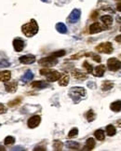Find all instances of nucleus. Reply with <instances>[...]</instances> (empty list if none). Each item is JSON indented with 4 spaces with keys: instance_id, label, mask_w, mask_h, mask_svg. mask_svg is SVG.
Masks as SVG:
<instances>
[{
    "instance_id": "1",
    "label": "nucleus",
    "mask_w": 121,
    "mask_h": 151,
    "mask_svg": "<svg viewBox=\"0 0 121 151\" xmlns=\"http://www.w3.org/2000/svg\"><path fill=\"white\" fill-rule=\"evenodd\" d=\"M21 32L27 37H32L37 34L38 32V25L35 20H31L29 23H27L21 26Z\"/></svg>"
},
{
    "instance_id": "2",
    "label": "nucleus",
    "mask_w": 121,
    "mask_h": 151,
    "mask_svg": "<svg viewBox=\"0 0 121 151\" xmlns=\"http://www.w3.org/2000/svg\"><path fill=\"white\" fill-rule=\"evenodd\" d=\"M69 95L71 98L73 99V101L75 103H78V102L81 100V98L86 95V90L83 88H80V87H75L72 88L69 91Z\"/></svg>"
},
{
    "instance_id": "3",
    "label": "nucleus",
    "mask_w": 121,
    "mask_h": 151,
    "mask_svg": "<svg viewBox=\"0 0 121 151\" xmlns=\"http://www.w3.org/2000/svg\"><path fill=\"white\" fill-rule=\"evenodd\" d=\"M38 63H39V64H40V66H42L51 67V66H54L55 64L58 63V59L56 57L51 55L49 57H46V58L41 59V60Z\"/></svg>"
},
{
    "instance_id": "4",
    "label": "nucleus",
    "mask_w": 121,
    "mask_h": 151,
    "mask_svg": "<svg viewBox=\"0 0 121 151\" xmlns=\"http://www.w3.org/2000/svg\"><path fill=\"white\" fill-rule=\"evenodd\" d=\"M96 51H99V52H102V53H106V54H110V53L113 52L114 48H113V46H112V43L104 42V43H102V44L98 45L96 47Z\"/></svg>"
},
{
    "instance_id": "5",
    "label": "nucleus",
    "mask_w": 121,
    "mask_h": 151,
    "mask_svg": "<svg viewBox=\"0 0 121 151\" xmlns=\"http://www.w3.org/2000/svg\"><path fill=\"white\" fill-rule=\"evenodd\" d=\"M107 66L110 71H118L121 69V62L115 58H111L107 61Z\"/></svg>"
},
{
    "instance_id": "6",
    "label": "nucleus",
    "mask_w": 121,
    "mask_h": 151,
    "mask_svg": "<svg viewBox=\"0 0 121 151\" xmlns=\"http://www.w3.org/2000/svg\"><path fill=\"white\" fill-rule=\"evenodd\" d=\"M80 15H81V11L78 9H75L72 10V12L70 13L69 17H68V21L69 23L71 24H75L80 18Z\"/></svg>"
},
{
    "instance_id": "7",
    "label": "nucleus",
    "mask_w": 121,
    "mask_h": 151,
    "mask_svg": "<svg viewBox=\"0 0 121 151\" xmlns=\"http://www.w3.org/2000/svg\"><path fill=\"white\" fill-rule=\"evenodd\" d=\"M41 122V118L40 116H33L29 118L28 122H27V125H28L29 128L34 129L36 127H37Z\"/></svg>"
},
{
    "instance_id": "8",
    "label": "nucleus",
    "mask_w": 121,
    "mask_h": 151,
    "mask_svg": "<svg viewBox=\"0 0 121 151\" xmlns=\"http://www.w3.org/2000/svg\"><path fill=\"white\" fill-rule=\"evenodd\" d=\"M105 26H102L100 23H93L90 26V34H97L100 33L102 30H104Z\"/></svg>"
},
{
    "instance_id": "9",
    "label": "nucleus",
    "mask_w": 121,
    "mask_h": 151,
    "mask_svg": "<svg viewBox=\"0 0 121 151\" xmlns=\"http://www.w3.org/2000/svg\"><path fill=\"white\" fill-rule=\"evenodd\" d=\"M60 77H62V75L58 71H51L47 75V79L49 82H54V81H57L58 79H60Z\"/></svg>"
},
{
    "instance_id": "10",
    "label": "nucleus",
    "mask_w": 121,
    "mask_h": 151,
    "mask_svg": "<svg viewBox=\"0 0 121 151\" xmlns=\"http://www.w3.org/2000/svg\"><path fill=\"white\" fill-rule=\"evenodd\" d=\"M18 88V83L16 81H10V82H6L5 84V89L8 91V93H13L17 90Z\"/></svg>"
},
{
    "instance_id": "11",
    "label": "nucleus",
    "mask_w": 121,
    "mask_h": 151,
    "mask_svg": "<svg viewBox=\"0 0 121 151\" xmlns=\"http://www.w3.org/2000/svg\"><path fill=\"white\" fill-rule=\"evenodd\" d=\"M13 47H14V50L16 51H21L23 50L24 48V42L23 40H21V38H15L13 40Z\"/></svg>"
},
{
    "instance_id": "12",
    "label": "nucleus",
    "mask_w": 121,
    "mask_h": 151,
    "mask_svg": "<svg viewBox=\"0 0 121 151\" xmlns=\"http://www.w3.org/2000/svg\"><path fill=\"white\" fill-rule=\"evenodd\" d=\"M20 62L24 64H31L36 62V57L33 55H24L20 57Z\"/></svg>"
},
{
    "instance_id": "13",
    "label": "nucleus",
    "mask_w": 121,
    "mask_h": 151,
    "mask_svg": "<svg viewBox=\"0 0 121 151\" xmlns=\"http://www.w3.org/2000/svg\"><path fill=\"white\" fill-rule=\"evenodd\" d=\"M101 21H102V24H104L105 27H109L113 24V18L110 15H104L101 17Z\"/></svg>"
},
{
    "instance_id": "14",
    "label": "nucleus",
    "mask_w": 121,
    "mask_h": 151,
    "mask_svg": "<svg viewBox=\"0 0 121 151\" xmlns=\"http://www.w3.org/2000/svg\"><path fill=\"white\" fill-rule=\"evenodd\" d=\"M105 66H103V64H101V66H96L95 70H94V76L95 77H102L104 72H105Z\"/></svg>"
},
{
    "instance_id": "15",
    "label": "nucleus",
    "mask_w": 121,
    "mask_h": 151,
    "mask_svg": "<svg viewBox=\"0 0 121 151\" xmlns=\"http://www.w3.org/2000/svg\"><path fill=\"white\" fill-rule=\"evenodd\" d=\"M11 78V73L9 71H3L0 72V81L7 82Z\"/></svg>"
},
{
    "instance_id": "16",
    "label": "nucleus",
    "mask_w": 121,
    "mask_h": 151,
    "mask_svg": "<svg viewBox=\"0 0 121 151\" xmlns=\"http://www.w3.org/2000/svg\"><path fill=\"white\" fill-rule=\"evenodd\" d=\"M72 75H73V77H74L75 78L79 79V80H84V79H86V78H88L86 74L80 72L79 70H75V71L72 72Z\"/></svg>"
},
{
    "instance_id": "17",
    "label": "nucleus",
    "mask_w": 121,
    "mask_h": 151,
    "mask_svg": "<svg viewBox=\"0 0 121 151\" xmlns=\"http://www.w3.org/2000/svg\"><path fill=\"white\" fill-rule=\"evenodd\" d=\"M69 83V75L68 74H64L63 77H60L59 79V85L63 86V87H65L67 86Z\"/></svg>"
},
{
    "instance_id": "18",
    "label": "nucleus",
    "mask_w": 121,
    "mask_h": 151,
    "mask_svg": "<svg viewBox=\"0 0 121 151\" xmlns=\"http://www.w3.org/2000/svg\"><path fill=\"white\" fill-rule=\"evenodd\" d=\"M95 147V141L93 138H89L87 140V143H86V145L85 147L83 148L84 150H92Z\"/></svg>"
},
{
    "instance_id": "19",
    "label": "nucleus",
    "mask_w": 121,
    "mask_h": 151,
    "mask_svg": "<svg viewBox=\"0 0 121 151\" xmlns=\"http://www.w3.org/2000/svg\"><path fill=\"white\" fill-rule=\"evenodd\" d=\"M32 87L38 88V89H44V88L48 87V83L45 81H42V80H37V81H35L32 83Z\"/></svg>"
},
{
    "instance_id": "20",
    "label": "nucleus",
    "mask_w": 121,
    "mask_h": 151,
    "mask_svg": "<svg viewBox=\"0 0 121 151\" xmlns=\"http://www.w3.org/2000/svg\"><path fill=\"white\" fill-rule=\"evenodd\" d=\"M110 108L114 112H119L121 111V101H115L114 103L111 104Z\"/></svg>"
},
{
    "instance_id": "21",
    "label": "nucleus",
    "mask_w": 121,
    "mask_h": 151,
    "mask_svg": "<svg viewBox=\"0 0 121 151\" xmlns=\"http://www.w3.org/2000/svg\"><path fill=\"white\" fill-rule=\"evenodd\" d=\"M56 29H57V31L59 32V33H60V34H66L67 33L66 25H65L64 24H63V23H58L56 24Z\"/></svg>"
},
{
    "instance_id": "22",
    "label": "nucleus",
    "mask_w": 121,
    "mask_h": 151,
    "mask_svg": "<svg viewBox=\"0 0 121 151\" xmlns=\"http://www.w3.org/2000/svg\"><path fill=\"white\" fill-rule=\"evenodd\" d=\"M33 78H34V74H33L32 71H30V70H28L23 78H21V80H23V82H27V81H30V80L33 79Z\"/></svg>"
},
{
    "instance_id": "23",
    "label": "nucleus",
    "mask_w": 121,
    "mask_h": 151,
    "mask_svg": "<svg viewBox=\"0 0 121 151\" xmlns=\"http://www.w3.org/2000/svg\"><path fill=\"white\" fill-rule=\"evenodd\" d=\"M113 87H114V84L112 82H110V81H104L102 83V90H104V91H106V90H111Z\"/></svg>"
},
{
    "instance_id": "24",
    "label": "nucleus",
    "mask_w": 121,
    "mask_h": 151,
    "mask_svg": "<svg viewBox=\"0 0 121 151\" xmlns=\"http://www.w3.org/2000/svg\"><path fill=\"white\" fill-rule=\"evenodd\" d=\"M66 147L69 149H73V150H76L79 148V144L76 143V142H73V141H70L66 144Z\"/></svg>"
},
{
    "instance_id": "25",
    "label": "nucleus",
    "mask_w": 121,
    "mask_h": 151,
    "mask_svg": "<svg viewBox=\"0 0 121 151\" xmlns=\"http://www.w3.org/2000/svg\"><path fill=\"white\" fill-rule=\"evenodd\" d=\"M94 135H95L96 139L100 140V141H102L104 139V132L102 130H97L94 132Z\"/></svg>"
},
{
    "instance_id": "26",
    "label": "nucleus",
    "mask_w": 121,
    "mask_h": 151,
    "mask_svg": "<svg viewBox=\"0 0 121 151\" xmlns=\"http://www.w3.org/2000/svg\"><path fill=\"white\" fill-rule=\"evenodd\" d=\"M106 133L109 136H114L115 134V128L113 125H108L106 127Z\"/></svg>"
},
{
    "instance_id": "27",
    "label": "nucleus",
    "mask_w": 121,
    "mask_h": 151,
    "mask_svg": "<svg viewBox=\"0 0 121 151\" xmlns=\"http://www.w3.org/2000/svg\"><path fill=\"white\" fill-rule=\"evenodd\" d=\"M86 116H87L88 121H90V122H91V121H93V120H95V114H94V112H93L92 110H89V111H88Z\"/></svg>"
},
{
    "instance_id": "28",
    "label": "nucleus",
    "mask_w": 121,
    "mask_h": 151,
    "mask_svg": "<svg viewBox=\"0 0 121 151\" xmlns=\"http://www.w3.org/2000/svg\"><path fill=\"white\" fill-rule=\"evenodd\" d=\"M4 143H5V145H13L15 143V138L12 137V136H7L4 140Z\"/></svg>"
},
{
    "instance_id": "29",
    "label": "nucleus",
    "mask_w": 121,
    "mask_h": 151,
    "mask_svg": "<svg viewBox=\"0 0 121 151\" xmlns=\"http://www.w3.org/2000/svg\"><path fill=\"white\" fill-rule=\"evenodd\" d=\"M83 66H84V68L87 70V72L89 73V74L93 73V67H92V66H91V64H90V63H88L87 61H85V62H84Z\"/></svg>"
},
{
    "instance_id": "30",
    "label": "nucleus",
    "mask_w": 121,
    "mask_h": 151,
    "mask_svg": "<svg viewBox=\"0 0 121 151\" xmlns=\"http://www.w3.org/2000/svg\"><path fill=\"white\" fill-rule=\"evenodd\" d=\"M63 147V145L60 141H55L53 143V147H54L55 150H62Z\"/></svg>"
},
{
    "instance_id": "31",
    "label": "nucleus",
    "mask_w": 121,
    "mask_h": 151,
    "mask_svg": "<svg viewBox=\"0 0 121 151\" xmlns=\"http://www.w3.org/2000/svg\"><path fill=\"white\" fill-rule=\"evenodd\" d=\"M78 130L76 128H73L72 130H71L68 133V137L69 138H74L75 137L76 135H78Z\"/></svg>"
},
{
    "instance_id": "32",
    "label": "nucleus",
    "mask_w": 121,
    "mask_h": 151,
    "mask_svg": "<svg viewBox=\"0 0 121 151\" xmlns=\"http://www.w3.org/2000/svg\"><path fill=\"white\" fill-rule=\"evenodd\" d=\"M21 98H17V99H15V100H13L11 102H9V106L13 107L15 105H18L19 104H21Z\"/></svg>"
},
{
    "instance_id": "33",
    "label": "nucleus",
    "mask_w": 121,
    "mask_h": 151,
    "mask_svg": "<svg viewBox=\"0 0 121 151\" xmlns=\"http://www.w3.org/2000/svg\"><path fill=\"white\" fill-rule=\"evenodd\" d=\"M65 54V51H55V52H53L52 53V56H54V57H62V56H63Z\"/></svg>"
},
{
    "instance_id": "34",
    "label": "nucleus",
    "mask_w": 121,
    "mask_h": 151,
    "mask_svg": "<svg viewBox=\"0 0 121 151\" xmlns=\"http://www.w3.org/2000/svg\"><path fill=\"white\" fill-rule=\"evenodd\" d=\"M7 112V108L4 105L0 104V114H5Z\"/></svg>"
},
{
    "instance_id": "35",
    "label": "nucleus",
    "mask_w": 121,
    "mask_h": 151,
    "mask_svg": "<svg viewBox=\"0 0 121 151\" xmlns=\"http://www.w3.org/2000/svg\"><path fill=\"white\" fill-rule=\"evenodd\" d=\"M49 72H51V70L48 69V68H44V69H41L40 70V74L41 75H48Z\"/></svg>"
},
{
    "instance_id": "36",
    "label": "nucleus",
    "mask_w": 121,
    "mask_h": 151,
    "mask_svg": "<svg viewBox=\"0 0 121 151\" xmlns=\"http://www.w3.org/2000/svg\"><path fill=\"white\" fill-rule=\"evenodd\" d=\"M90 17H91L92 20H95V19L98 17V11H93V12L91 13V16H90Z\"/></svg>"
},
{
    "instance_id": "37",
    "label": "nucleus",
    "mask_w": 121,
    "mask_h": 151,
    "mask_svg": "<svg viewBox=\"0 0 121 151\" xmlns=\"http://www.w3.org/2000/svg\"><path fill=\"white\" fill-rule=\"evenodd\" d=\"M9 63H3V62H1L0 63V67H7V66H9Z\"/></svg>"
},
{
    "instance_id": "38",
    "label": "nucleus",
    "mask_w": 121,
    "mask_h": 151,
    "mask_svg": "<svg viewBox=\"0 0 121 151\" xmlns=\"http://www.w3.org/2000/svg\"><path fill=\"white\" fill-rule=\"evenodd\" d=\"M117 11H120L121 12V2H119V3H117Z\"/></svg>"
},
{
    "instance_id": "39",
    "label": "nucleus",
    "mask_w": 121,
    "mask_h": 151,
    "mask_svg": "<svg viewBox=\"0 0 121 151\" xmlns=\"http://www.w3.org/2000/svg\"><path fill=\"white\" fill-rule=\"evenodd\" d=\"M34 150L35 151H37V150H46V148L44 147H36Z\"/></svg>"
},
{
    "instance_id": "40",
    "label": "nucleus",
    "mask_w": 121,
    "mask_h": 151,
    "mask_svg": "<svg viewBox=\"0 0 121 151\" xmlns=\"http://www.w3.org/2000/svg\"><path fill=\"white\" fill-rule=\"evenodd\" d=\"M88 87H90V89H92V88H95L96 87V85L94 84V83H88Z\"/></svg>"
},
{
    "instance_id": "41",
    "label": "nucleus",
    "mask_w": 121,
    "mask_h": 151,
    "mask_svg": "<svg viewBox=\"0 0 121 151\" xmlns=\"http://www.w3.org/2000/svg\"><path fill=\"white\" fill-rule=\"evenodd\" d=\"M115 41L117 42H121V35L117 36V37H115Z\"/></svg>"
},
{
    "instance_id": "42",
    "label": "nucleus",
    "mask_w": 121,
    "mask_h": 151,
    "mask_svg": "<svg viewBox=\"0 0 121 151\" xmlns=\"http://www.w3.org/2000/svg\"><path fill=\"white\" fill-rule=\"evenodd\" d=\"M1 150H3V151H4V150H5V147H2V145H0V151H1Z\"/></svg>"
},
{
    "instance_id": "43",
    "label": "nucleus",
    "mask_w": 121,
    "mask_h": 151,
    "mask_svg": "<svg viewBox=\"0 0 121 151\" xmlns=\"http://www.w3.org/2000/svg\"><path fill=\"white\" fill-rule=\"evenodd\" d=\"M118 125H119V127H121V120L118 121Z\"/></svg>"
},
{
    "instance_id": "44",
    "label": "nucleus",
    "mask_w": 121,
    "mask_h": 151,
    "mask_svg": "<svg viewBox=\"0 0 121 151\" xmlns=\"http://www.w3.org/2000/svg\"><path fill=\"white\" fill-rule=\"evenodd\" d=\"M120 30H121V27H120Z\"/></svg>"
}]
</instances>
